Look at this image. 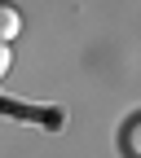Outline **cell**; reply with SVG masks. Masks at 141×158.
Segmentation results:
<instances>
[{
    "mask_svg": "<svg viewBox=\"0 0 141 158\" xmlns=\"http://www.w3.org/2000/svg\"><path fill=\"white\" fill-rule=\"evenodd\" d=\"M18 31H22V13H18V5H9V0H0V44H9V40H18Z\"/></svg>",
    "mask_w": 141,
    "mask_h": 158,
    "instance_id": "6da1fadb",
    "label": "cell"
},
{
    "mask_svg": "<svg viewBox=\"0 0 141 158\" xmlns=\"http://www.w3.org/2000/svg\"><path fill=\"white\" fill-rule=\"evenodd\" d=\"M137 123H141V118H128V127H124V154H128V158H137V145H132V136H137Z\"/></svg>",
    "mask_w": 141,
    "mask_h": 158,
    "instance_id": "7a4b0ae2",
    "label": "cell"
},
{
    "mask_svg": "<svg viewBox=\"0 0 141 158\" xmlns=\"http://www.w3.org/2000/svg\"><path fill=\"white\" fill-rule=\"evenodd\" d=\"M9 66H13V48H9V44H0V79L9 75Z\"/></svg>",
    "mask_w": 141,
    "mask_h": 158,
    "instance_id": "3957f363",
    "label": "cell"
}]
</instances>
